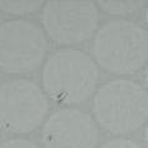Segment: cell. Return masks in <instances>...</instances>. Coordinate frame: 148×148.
I'll use <instances>...</instances> for the list:
<instances>
[{
  "label": "cell",
  "instance_id": "cell-6",
  "mask_svg": "<svg viewBox=\"0 0 148 148\" xmlns=\"http://www.w3.org/2000/svg\"><path fill=\"white\" fill-rule=\"evenodd\" d=\"M41 19L53 42L72 46L85 42L95 33L99 9L92 1H47L42 8Z\"/></svg>",
  "mask_w": 148,
  "mask_h": 148
},
{
  "label": "cell",
  "instance_id": "cell-8",
  "mask_svg": "<svg viewBox=\"0 0 148 148\" xmlns=\"http://www.w3.org/2000/svg\"><path fill=\"white\" fill-rule=\"evenodd\" d=\"M147 1H99L96 6L101 8L104 12L110 15H129L142 9Z\"/></svg>",
  "mask_w": 148,
  "mask_h": 148
},
{
  "label": "cell",
  "instance_id": "cell-1",
  "mask_svg": "<svg viewBox=\"0 0 148 148\" xmlns=\"http://www.w3.org/2000/svg\"><path fill=\"white\" fill-rule=\"evenodd\" d=\"M92 53L101 69L115 75H132L146 65L148 34L142 25L128 19H114L99 28Z\"/></svg>",
  "mask_w": 148,
  "mask_h": 148
},
{
  "label": "cell",
  "instance_id": "cell-2",
  "mask_svg": "<svg viewBox=\"0 0 148 148\" xmlns=\"http://www.w3.org/2000/svg\"><path fill=\"white\" fill-rule=\"evenodd\" d=\"M99 81L96 62L85 52L63 48L48 57L42 70L46 92L60 104H80L95 91Z\"/></svg>",
  "mask_w": 148,
  "mask_h": 148
},
{
  "label": "cell",
  "instance_id": "cell-10",
  "mask_svg": "<svg viewBox=\"0 0 148 148\" xmlns=\"http://www.w3.org/2000/svg\"><path fill=\"white\" fill-rule=\"evenodd\" d=\"M100 148H143V147L139 143L134 142L132 139H128V138H116V139L106 142Z\"/></svg>",
  "mask_w": 148,
  "mask_h": 148
},
{
  "label": "cell",
  "instance_id": "cell-9",
  "mask_svg": "<svg viewBox=\"0 0 148 148\" xmlns=\"http://www.w3.org/2000/svg\"><path fill=\"white\" fill-rule=\"evenodd\" d=\"M45 1L24 0V1H0V10L12 15H28L43 8Z\"/></svg>",
  "mask_w": 148,
  "mask_h": 148
},
{
  "label": "cell",
  "instance_id": "cell-11",
  "mask_svg": "<svg viewBox=\"0 0 148 148\" xmlns=\"http://www.w3.org/2000/svg\"><path fill=\"white\" fill-rule=\"evenodd\" d=\"M0 148H41V147L37 143L32 142V140L15 138V139H9L0 143Z\"/></svg>",
  "mask_w": 148,
  "mask_h": 148
},
{
  "label": "cell",
  "instance_id": "cell-3",
  "mask_svg": "<svg viewBox=\"0 0 148 148\" xmlns=\"http://www.w3.org/2000/svg\"><path fill=\"white\" fill-rule=\"evenodd\" d=\"M92 113L103 129L112 134L132 133L144 124L148 114L147 91L127 79L109 81L96 91Z\"/></svg>",
  "mask_w": 148,
  "mask_h": 148
},
{
  "label": "cell",
  "instance_id": "cell-7",
  "mask_svg": "<svg viewBox=\"0 0 148 148\" xmlns=\"http://www.w3.org/2000/svg\"><path fill=\"white\" fill-rule=\"evenodd\" d=\"M45 148H96L99 129L91 115L75 108L55 112L42 130Z\"/></svg>",
  "mask_w": 148,
  "mask_h": 148
},
{
  "label": "cell",
  "instance_id": "cell-4",
  "mask_svg": "<svg viewBox=\"0 0 148 148\" xmlns=\"http://www.w3.org/2000/svg\"><path fill=\"white\" fill-rule=\"evenodd\" d=\"M48 99L36 82L9 80L0 85V128L10 133H29L46 119Z\"/></svg>",
  "mask_w": 148,
  "mask_h": 148
},
{
  "label": "cell",
  "instance_id": "cell-5",
  "mask_svg": "<svg viewBox=\"0 0 148 148\" xmlns=\"http://www.w3.org/2000/svg\"><path fill=\"white\" fill-rule=\"evenodd\" d=\"M48 49L43 29L27 19L0 24V69L8 73L32 72L42 65Z\"/></svg>",
  "mask_w": 148,
  "mask_h": 148
}]
</instances>
